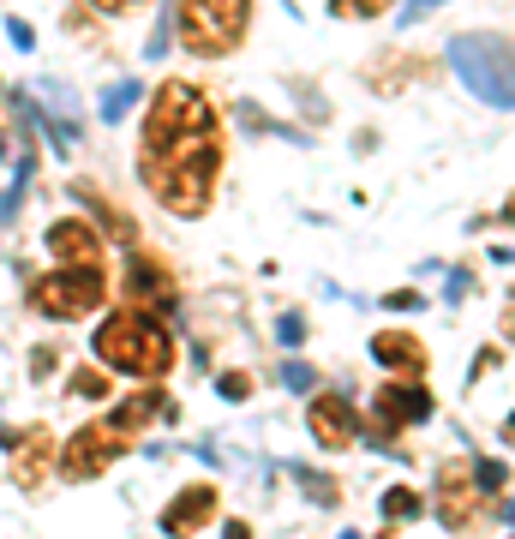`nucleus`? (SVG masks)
Here are the masks:
<instances>
[{
    "label": "nucleus",
    "instance_id": "nucleus-1",
    "mask_svg": "<svg viewBox=\"0 0 515 539\" xmlns=\"http://www.w3.org/2000/svg\"><path fill=\"white\" fill-rule=\"evenodd\" d=\"M222 162H228V144H222L216 102L198 84H186V78L156 84V96L144 108V144H138V180H144V192L168 216L198 222L216 204Z\"/></svg>",
    "mask_w": 515,
    "mask_h": 539
},
{
    "label": "nucleus",
    "instance_id": "nucleus-2",
    "mask_svg": "<svg viewBox=\"0 0 515 539\" xmlns=\"http://www.w3.org/2000/svg\"><path fill=\"white\" fill-rule=\"evenodd\" d=\"M90 354H96V366L102 372H126V378H168L174 372V360H180V348H174V336H168V324H156V312L150 306H120V312H108L102 324H96V336H90Z\"/></svg>",
    "mask_w": 515,
    "mask_h": 539
},
{
    "label": "nucleus",
    "instance_id": "nucleus-3",
    "mask_svg": "<svg viewBox=\"0 0 515 539\" xmlns=\"http://www.w3.org/2000/svg\"><path fill=\"white\" fill-rule=\"evenodd\" d=\"M174 36L198 60H228L252 36V0H174Z\"/></svg>",
    "mask_w": 515,
    "mask_h": 539
},
{
    "label": "nucleus",
    "instance_id": "nucleus-4",
    "mask_svg": "<svg viewBox=\"0 0 515 539\" xmlns=\"http://www.w3.org/2000/svg\"><path fill=\"white\" fill-rule=\"evenodd\" d=\"M450 66L456 78L486 102V108H510L515 102V72H510V36H492V30H462L450 36Z\"/></svg>",
    "mask_w": 515,
    "mask_h": 539
},
{
    "label": "nucleus",
    "instance_id": "nucleus-5",
    "mask_svg": "<svg viewBox=\"0 0 515 539\" xmlns=\"http://www.w3.org/2000/svg\"><path fill=\"white\" fill-rule=\"evenodd\" d=\"M102 300H108V270L54 264L48 276L30 282V306H36V318H48V324H78V318L102 312Z\"/></svg>",
    "mask_w": 515,
    "mask_h": 539
},
{
    "label": "nucleus",
    "instance_id": "nucleus-6",
    "mask_svg": "<svg viewBox=\"0 0 515 539\" xmlns=\"http://www.w3.org/2000/svg\"><path fill=\"white\" fill-rule=\"evenodd\" d=\"M138 438L108 414V420H90V426H78L66 444H54V474H66V480H102L126 450H132Z\"/></svg>",
    "mask_w": 515,
    "mask_h": 539
},
{
    "label": "nucleus",
    "instance_id": "nucleus-7",
    "mask_svg": "<svg viewBox=\"0 0 515 539\" xmlns=\"http://www.w3.org/2000/svg\"><path fill=\"white\" fill-rule=\"evenodd\" d=\"M492 498L498 492H486V480L474 474V462H444V474H438V522L450 534H474L492 516Z\"/></svg>",
    "mask_w": 515,
    "mask_h": 539
},
{
    "label": "nucleus",
    "instance_id": "nucleus-8",
    "mask_svg": "<svg viewBox=\"0 0 515 539\" xmlns=\"http://www.w3.org/2000/svg\"><path fill=\"white\" fill-rule=\"evenodd\" d=\"M432 390H420V378H390L384 390H378V402H372V438L378 444H390V438H402L408 426H420V420H432Z\"/></svg>",
    "mask_w": 515,
    "mask_h": 539
},
{
    "label": "nucleus",
    "instance_id": "nucleus-9",
    "mask_svg": "<svg viewBox=\"0 0 515 539\" xmlns=\"http://www.w3.org/2000/svg\"><path fill=\"white\" fill-rule=\"evenodd\" d=\"M54 432L48 426H0V450L12 456V480L36 498V492H48V480H54Z\"/></svg>",
    "mask_w": 515,
    "mask_h": 539
},
{
    "label": "nucleus",
    "instance_id": "nucleus-10",
    "mask_svg": "<svg viewBox=\"0 0 515 539\" xmlns=\"http://www.w3.org/2000/svg\"><path fill=\"white\" fill-rule=\"evenodd\" d=\"M438 78V54H408V48H384L378 60H366L360 84L372 96H402V90H420Z\"/></svg>",
    "mask_w": 515,
    "mask_h": 539
},
{
    "label": "nucleus",
    "instance_id": "nucleus-11",
    "mask_svg": "<svg viewBox=\"0 0 515 539\" xmlns=\"http://www.w3.org/2000/svg\"><path fill=\"white\" fill-rule=\"evenodd\" d=\"M120 294H126L132 306H174V300H180V282H174V270L138 240V246H126V282H120Z\"/></svg>",
    "mask_w": 515,
    "mask_h": 539
},
{
    "label": "nucleus",
    "instance_id": "nucleus-12",
    "mask_svg": "<svg viewBox=\"0 0 515 539\" xmlns=\"http://www.w3.org/2000/svg\"><path fill=\"white\" fill-rule=\"evenodd\" d=\"M48 252H54V264H72V270H108L102 228L84 222V216H60V222H48Z\"/></svg>",
    "mask_w": 515,
    "mask_h": 539
},
{
    "label": "nucleus",
    "instance_id": "nucleus-13",
    "mask_svg": "<svg viewBox=\"0 0 515 539\" xmlns=\"http://www.w3.org/2000/svg\"><path fill=\"white\" fill-rule=\"evenodd\" d=\"M306 432H312L324 450H354V444H360V414H354L348 396L318 390V396L306 402Z\"/></svg>",
    "mask_w": 515,
    "mask_h": 539
},
{
    "label": "nucleus",
    "instance_id": "nucleus-14",
    "mask_svg": "<svg viewBox=\"0 0 515 539\" xmlns=\"http://www.w3.org/2000/svg\"><path fill=\"white\" fill-rule=\"evenodd\" d=\"M372 360H378L390 378H426L432 348H426L414 330H378V336H372Z\"/></svg>",
    "mask_w": 515,
    "mask_h": 539
},
{
    "label": "nucleus",
    "instance_id": "nucleus-15",
    "mask_svg": "<svg viewBox=\"0 0 515 539\" xmlns=\"http://www.w3.org/2000/svg\"><path fill=\"white\" fill-rule=\"evenodd\" d=\"M216 510H222V492L204 480V486H186V492L156 516V528H162V534H204V528L216 522Z\"/></svg>",
    "mask_w": 515,
    "mask_h": 539
},
{
    "label": "nucleus",
    "instance_id": "nucleus-16",
    "mask_svg": "<svg viewBox=\"0 0 515 539\" xmlns=\"http://www.w3.org/2000/svg\"><path fill=\"white\" fill-rule=\"evenodd\" d=\"M72 198H84V204H90V210H96V216H102V222H108V228L120 234V246H138V228H132V216H126V210H120V204H114V198H108L102 186L78 180V186H72Z\"/></svg>",
    "mask_w": 515,
    "mask_h": 539
},
{
    "label": "nucleus",
    "instance_id": "nucleus-17",
    "mask_svg": "<svg viewBox=\"0 0 515 539\" xmlns=\"http://www.w3.org/2000/svg\"><path fill=\"white\" fill-rule=\"evenodd\" d=\"M138 102H144V84H138V78H120V84H108V90H102L96 114H102V120L114 126V120H126V114H132Z\"/></svg>",
    "mask_w": 515,
    "mask_h": 539
},
{
    "label": "nucleus",
    "instance_id": "nucleus-18",
    "mask_svg": "<svg viewBox=\"0 0 515 539\" xmlns=\"http://www.w3.org/2000/svg\"><path fill=\"white\" fill-rule=\"evenodd\" d=\"M294 480H300V492H306L318 510H336V504H342V486H336L330 474H318V468H294Z\"/></svg>",
    "mask_w": 515,
    "mask_h": 539
},
{
    "label": "nucleus",
    "instance_id": "nucleus-19",
    "mask_svg": "<svg viewBox=\"0 0 515 539\" xmlns=\"http://www.w3.org/2000/svg\"><path fill=\"white\" fill-rule=\"evenodd\" d=\"M414 516H420V498L408 486H390L384 492V522H414Z\"/></svg>",
    "mask_w": 515,
    "mask_h": 539
},
{
    "label": "nucleus",
    "instance_id": "nucleus-20",
    "mask_svg": "<svg viewBox=\"0 0 515 539\" xmlns=\"http://www.w3.org/2000/svg\"><path fill=\"white\" fill-rule=\"evenodd\" d=\"M72 396H78V402H102V396H108V378H102L96 366H84V372H72Z\"/></svg>",
    "mask_w": 515,
    "mask_h": 539
},
{
    "label": "nucleus",
    "instance_id": "nucleus-21",
    "mask_svg": "<svg viewBox=\"0 0 515 539\" xmlns=\"http://www.w3.org/2000/svg\"><path fill=\"white\" fill-rule=\"evenodd\" d=\"M396 0H330V12L336 18H384Z\"/></svg>",
    "mask_w": 515,
    "mask_h": 539
},
{
    "label": "nucleus",
    "instance_id": "nucleus-22",
    "mask_svg": "<svg viewBox=\"0 0 515 539\" xmlns=\"http://www.w3.org/2000/svg\"><path fill=\"white\" fill-rule=\"evenodd\" d=\"M168 42H174V18H168V12H162V18H156V30H150V36H144V54H150V60H156V54H168Z\"/></svg>",
    "mask_w": 515,
    "mask_h": 539
},
{
    "label": "nucleus",
    "instance_id": "nucleus-23",
    "mask_svg": "<svg viewBox=\"0 0 515 539\" xmlns=\"http://www.w3.org/2000/svg\"><path fill=\"white\" fill-rule=\"evenodd\" d=\"M276 336H282V348H300V342H306V318H300V312H282V318H276Z\"/></svg>",
    "mask_w": 515,
    "mask_h": 539
},
{
    "label": "nucleus",
    "instance_id": "nucleus-24",
    "mask_svg": "<svg viewBox=\"0 0 515 539\" xmlns=\"http://www.w3.org/2000/svg\"><path fill=\"white\" fill-rule=\"evenodd\" d=\"M216 390H222L228 402H246V396H252V372H222V378H216Z\"/></svg>",
    "mask_w": 515,
    "mask_h": 539
},
{
    "label": "nucleus",
    "instance_id": "nucleus-25",
    "mask_svg": "<svg viewBox=\"0 0 515 539\" xmlns=\"http://www.w3.org/2000/svg\"><path fill=\"white\" fill-rule=\"evenodd\" d=\"M54 360H60V348H54V342H48V348H36V354H30V378H48V372H54Z\"/></svg>",
    "mask_w": 515,
    "mask_h": 539
},
{
    "label": "nucleus",
    "instance_id": "nucleus-26",
    "mask_svg": "<svg viewBox=\"0 0 515 539\" xmlns=\"http://www.w3.org/2000/svg\"><path fill=\"white\" fill-rule=\"evenodd\" d=\"M282 384H288V390H312L318 378H312V366H294V360H288V366H282Z\"/></svg>",
    "mask_w": 515,
    "mask_h": 539
},
{
    "label": "nucleus",
    "instance_id": "nucleus-27",
    "mask_svg": "<svg viewBox=\"0 0 515 539\" xmlns=\"http://www.w3.org/2000/svg\"><path fill=\"white\" fill-rule=\"evenodd\" d=\"M438 6H444V0H408V6H402V24H426Z\"/></svg>",
    "mask_w": 515,
    "mask_h": 539
},
{
    "label": "nucleus",
    "instance_id": "nucleus-28",
    "mask_svg": "<svg viewBox=\"0 0 515 539\" xmlns=\"http://www.w3.org/2000/svg\"><path fill=\"white\" fill-rule=\"evenodd\" d=\"M384 306H390V312H414L420 294H414V288H396V294H384Z\"/></svg>",
    "mask_w": 515,
    "mask_h": 539
},
{
    "label": "nucleus",
    "instance_id": "nucleus-29",
    "mask_svg": "<svg viewBox=\"0 0 515 539\" xmlns=\"http://www.w3.org/2000/svg\"><path fill=\"white\" fill-rule=\"evenodd\" d=\"M84 6H90V12H102V18H108V12L120 18V12H132V6H144V0H84Z\"/></svg>",
    "mask_w": 515,
    "mask_h": 539
},
{
    "label": "nucleus",
    "instance_id": "nucleus-30",
    "mask_svg": "<svg viewBox=\"0 0 515 539\" xmlns=\"http://www.w3.org/2000/svg\"><path fill=\"white\" fill-rule=\"evenodd\" d=\"M492 366H504V348H486V354H480V360H474V384H480V378H486V372H492Z\"/></svg>",
    "mask_w": 515,
    "mask_h": 539
},
{
    "label": "nucleus",
    "instance_id": "nucleus-31",
    "mask_svg": "<svg viewBox=\"0 0 515 539\" xmlns=\"http://www.w3.org/2000/svg\"><path fill=\"white\" fill-rule=\"evenodd\" d=\"M6 36H12V42H18V48H30V42H36V30H30V24H24V18H12V24H6Z\"/></svg>",
    "mask_w": 515,
    "mask_h": 539
},
{
    "label": "nucleus",
    "instance_id": "nucleus-32",
    "mask_svg": "<svg viewBox=\"0 0 515 539\" xmlns=\"http://www.w3.org/2000/svg\"><path fill=\"white\" fill-rule=\"evenodd\" d=\"M468 288H474V276H468V270H450V300H462Z\"/></svg>",
    "mask_w": 515,
    "mask_h": 539
}]
</instances>
